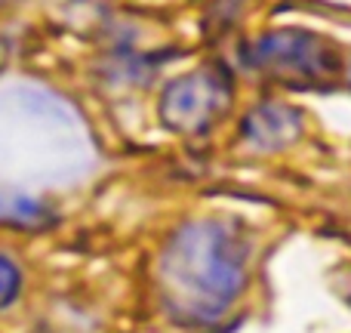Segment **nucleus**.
Wrapping results in <instances>:
<instances>
[{
    "instance_id": "obj_1",
    "label": "nucleus",
    "mask_w": 351,
    "mask_h": 333,
    "mask_svg": "<svg viewBox=\"0 0 351 333\" xmlns=\"http://www.w3.org/2000/svg\"><path fill=\"white\" fill-rule=\"evenodd\" d=\"M93 167L80 115L40 87L0 90V176L6 185H68Z\"/></svg>"
},
{
    "instance_id": "obj_2",
    "label": "nucleus",
    "mask_w": 351,
    "mask_h": 333,
    "mask_svg": "<svg viewBox=\"0 0 351 333\" xmlns=\"http://www.w3.org/2000/svg\"><path fill=\"white\" fill-rule=\"evenodd\" d=\"M247 278V250L237 231L225 222H191L167 247L160 260V281L167 299L179 315L194 321L219 318Z\"/></svg>"
},
{
    "instance_id": "obj_3",
    "label": "nucleus",
    "mask_w": 351,
    "mask_h": 333,
    "mask_svg": "<svg viewBox=\"0 0 351 333\" xmlns=\"http://www.w3.org/2000/svg\"><path fill=\"white\" fill-rule=\"evenodd\" d=\"M225 102V87L210 71H197L191 78H182L167 90L164 117L170 127L197 130L206 127L219 115V105Z\"/></svg>"
},
{
    "instance_id": "obj_4",
    "label": "nucleus",
    "mask_w": 351,
    "mask_h": 333,
    "mask_svg": "<svg viewBox=\"0 0 351 333\" xmlns=\"http://www.w3.org/2000/svg\"><path fill=\"white\" fill-rule=\"evenodd\" d=\"M256 62L278 74H293V78H311V74H321L330 65L324 43L305 34V31L268 34L256 47Z\"/></svg>"
},
{
    "instance_id": "obj_6",
    "label": "nucleus",
    "mask_w": 351,
    "mask_h": 333,
    "mask_svg": "<svg viewBox=\"0 0 351 333\" xmlns=\"http://www.w3.org/2000/svg\"><path fill=\"white\" fill-rule=\"evenodd\" d=\"M40 216H43L40 204L28 192L12 188V185L0 188V219H10V222H37Z\"/></svg>"
},
{
    "instance_id": "obj_5",
    "label": "nucleus",
    "mask_w": 351,
    "mask_h": 333,
    "mask_svg": "<svg viewBox=\"0 0 351 333\" xmlns=\"http://www.w3.org/2000/svg\"><path fill=\"white\" fill-rule=\"evenodd\" d=\"M299 117L284 105H262L247 121V139L259 148H280L284 142L296 139Z\"/></svg>"
},
{
    "instance_id": "obj_7",
    "label": "nucleus",
    "mask_w": 351,
    "mask_h": 333,
    "mask_svg": "<svg viewBox=\"0 0 351 333\" xmlns=\"http://www.w3.org/2000/svg\"><path fill=\"white\" fill-rule=\"evenodd\" d=\"M16 293H19V272H16V266H12L10 260L0 256V306L12 303Z\"/></svg>"
}]
</instances>
